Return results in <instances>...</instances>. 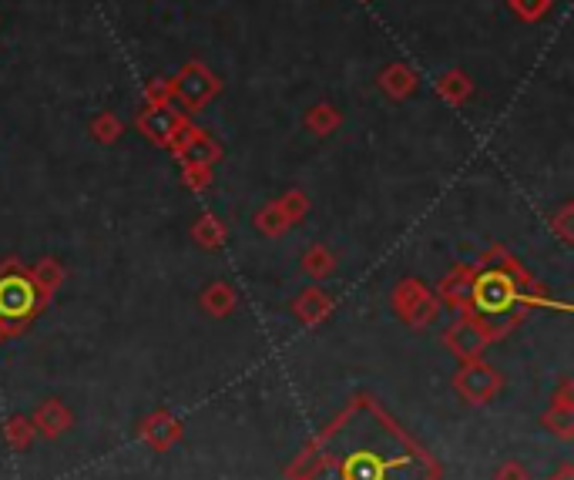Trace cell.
Returning a JSON list of instances; mask_svg holds the SVG:
<instances>
[{
  "label": "cell",
  "mask_w": 574,
  "mask_h": 480,
  "mask_svg": "<svg viewBox=\"0 0 574 480\" xmlns=\"http://www.w3.org/2000/svg\"><path fill=\"white\" fill-rule=\"evenodd\" d=\"M34 309V286L24 276H4L0 279V316L21 319Z\"/></svg>",
  "instance_id": "3957f363"
},
{
  "label": "cell",
  "mask_w": 574,
  "mask_h": 480,
  "mask_svg": "<svg viewBox=\"0 0 574 480\" xmlns=\"http://www.w3.org/2000/svg\"><path fill=\"white\" fill-rule=\"evenodd\" d=\"M296 480H437V464L387 413L356 400L306 450Z\"/></svg>",
  "instance_id": "6da1fadb"
},
{
  "label": "cell",
  "mask_w": 574,
  "mask_h": 480,
  "mask_svg": "<svg viewBox=\"0 0 574 480\" xmlns=\"http://www.w3.org/2000/svg\"><path fill=\"white\" fill-rule=\"evenodd\" d=\"M474 303L481 313H504L514 303V282L504 272H484L474 286Z\"/></svg>",
  "instance_id": "7a4b0ae2"
}]
</instances>
